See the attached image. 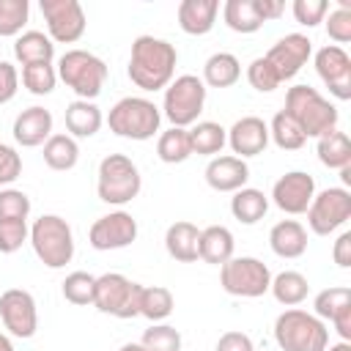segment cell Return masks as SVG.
I'll return each instance as SVG.
<instances>
[{
	"label": "cell",
	"mask_w": 351,
	"mask_h": 351,
	"mask_svg": "<svg viewBox=\"0 0 351 351\" xmlns=\"http://www.w3.org/2000/svg\"><path fill=\"white\" fill-rule=\"evenodd\" d=\"M351 217V192L343 186H329L318 195H313L307 206V222L313 233L326 236L335 228H340Z\"/></svg>",
	"instance_id": "obj_11"
},
{
	"label": "cell",
	"mask_w": 351,
	"mask_h": 351,
	"mask_svg": "<svg viewBox=\"0 0 351 351\" xmlns=\"http://www.w3.org/2000/svg\"><path fill=\"white\" fill-rule=\"evenodd\" d=\"M140 346H143V351H181V335L176 326L156 324L143 332Z\"/></svg>",
	"instance_id": "obj_38"
},
{
	"label": "cell",
	"mask_w": 351,
	"mask_h": 351,
	"mask_svg": "<svg viewBox=\"0 0 351 351\" xmlns=\"http://www.w3.org/2000/svg\"><path fill=\"white\" fill-rule=\"evenodd\" d=\"M101 126V110L93 101L77 99L66 107V129L77 137H90Z\"/></svg>",
	"instance_id": "obj_25"
},
{
	"label": "cell",
	"mask_w": 351,
	"mask_h": 351,
	"mask_svg": "<svg viewBox=\"0 0 351 351\" xmlns=\"http://www.w3.org/2000/svg\"><path fill=\"white\" fill-rule=\"evenodd\" d=\"M206 104V85L195 74H181L176 82L165 90V115L170 118L173 126H186L197 121L200 110Z\"/></svg>",
	"instance_id": "obj_10"
},
{
	"label": "cell",
	"mask_w": 351,
	"mask_h": 351,
	"mask_svg": "<svg viewBox=\"0 0 351 351\" xmlns=\"http://www.w3.org/2000/svg\"><path fill=\"white\" fill-rule=\"evenodd\" d=\"M0 351H14V346H11V340L5 335H0Z\"/></svg>",
	"instance_id": "obj_54"
},
{
	"label": "cell",
	"mask_w": 351,
	"mask_h": 351,
	"mask_svg": "<svg viewBox=\"0 0 351 351\" xmlns=\"http://www.w3.org/2000/svg\"><path fill=\"white\" fill-rule=\"evenodd\" d=\"M329 351H351V346L343 340V343H335V346H329Z\"/></svg>",
	"instance_id": "obj_55"
},
{
	"label": "cell",
	"mask_w": 351,
	"mask_h": 351,
	"mask_svg": "<svg viewBox=\"0 0 351 351\" xmlns=\"http://www.w3.org/2000/svg\"><path fill=\"white\" fill-rule=\"evenodd\" d=\"M30 214V197L22 189H0V219H25Z\"/></svg>",
	"instance_id": "obj_42"
},
{
	"label": "cell",
	"mask_w": 351,
	"mask_h": 351,
	"mask_svg": "<svg viewBox=\"0 0 351 351\" xmlns=\"http://www.w3.org/2000/svg\"><path fill=\"white\" fill-rule=\"evenodd\" d=\"M310 38L307 36H302V33H288V36H282L277 44H271V49L263 55L266 60H269V66L277 71V77H280V82L282 80H288V77H293L302 66H304V60L310 58Z\"/></svg>",
	"instance_id": "obj_15"
},
{
	"label": "cell",
	"mask_w": 351,
	"mask_h": 351,
	"mask_svg": "<svg viewBox=\"0 0 351 351\" xmlns=\"http://www.w3.org/2000/svg\"><path fill=\"white\" fill-rule=\"evenodd\" d=\"M156 154L162 162H184L189 154H192V143H189V132L181 129V126H173L167 132H162L159 143H156Z\"/></svg>",
	"instance_id": "obj_34"
},
{
	"label": "cell",
	"mask_w": 351,
	"mask_h": 351,
	"mask_svg": "<svg viewBox=\"0 0 351 351\" xmlns=\"http://www.w3.org/2000/svg\"><path fill=\"white\" fill-rule=\"evenodd\" d=\"M173 313V293L165 285H143L140 291V315L148 321H162Z\"/></svg>",
	"instance_id": "obj_33"
},
{
	"label": "cell",
	"mask_w": 351,
	"mask_h": 351,
	"mask_svg": "<svg viewBox=\"0 0 351 351\" xmlns=\"http://www.w3.org/2000/svg\"><path fill=\"white\" fill-rule=\"evenodd\" d=\"M140 291H143L140 282H132L118 271H107L96 277L93 304L115 318H134L140 315Z\"/></svg>",
	"instance_id": "obj_8"
},
{
	"label": "cell",
	"mask_w": 351,
	"mask_h": 351,
	"mask_svg": "<svg viewBox=\"0 0 351 351\" xmlns=\"http://www.w3.org/2000/svg\"><path fill=\"white\" fill-rule=\"evenodd\" d=\"M176 47L156 36H137L132 41V58H129V77L143 90L165 88L176 71Z\"/></svg>",
	"instance_id": "obj_1"
},
{
	"label": "cell",
	"mask_w": 351,
	"mask_h": 351,
	"mask_svg": "<svg viewBox=\"0 0 351 351\" xmlns=\"http://www.w3.org/2000/svg\"><path fill=\"white\" fill-rule=\"evenodd\" d=\"M239 74H241V66H239L236 55H230V52H214V55L206 60V66H203V77H206V82L214 85V88H228V85H233V82L239 80Z\"/></svg>",
	"instance_id": "obj_30"
},
{
	"label": "cell",
	"mask_w": 351,
	"mask_h": 351,
	"mask_svg": "<svg viewBox=\"0 0 351 351\" xmlns=\"http://www.w3.org/2000/svg\"><path fill=\"white\" fill-rule=\"evenodd\" d=\"M41 14L55 41H77L85 30V11L77 0H41Z\"/></svg>",
	"instance_id": "obj_14"
},
{
	"label": "cell",
	"mask_w": 351,
	"mask_h": 351,
	"mask_svg": "<svg viewBox=\"0 0 351 351\" xmlns=\"http://www.w3.org/2000/svg\"><path fill=\"white\" fill-rule=\"evenodd\" d=\"M269 134L274 137V143L280 145V148H285V151H293V148H302L304 145V132L299 129V123L285 112V110H280L274 118H271V129H269Z\"/></svg>",
	"instance_id": "obj_36"
},
{
	"label": "cell",
	"mask_w": 351,
	"mask_h": 351,
	"mask_svg": "<svg viewBox=\"0 0 351 351\" xmlns=\"http://www.w3.org/2000/svg\"><path fill=\"white\" fill-rule=\"evenodd\" d=\"M90 247L96 250H121V247H129L134 239H137V219L126 211H112V214H104L99 217L93 225H90Z\"/></svg>",
	"instance_id": "obj_13"
},
{
	"label": "cell",
	"mask_w": 351,
	"mask_h": 351,
	"mask_svg": "<svg viewBox=\"0 0 351 351\" xmlns=\"http://www.w3.org/2000/svg\"><path fill=\"white\" fill-rule=\"evenodd\" d=\"M269 244L280 258H299L307 250V230L296 219H282L271 228Z\"/></svg>",
	"instance_id": "obj_22"
},
{
	"label": "cell",
	"mask_w": 351,
	"mask_h": 351,
	"mask_svg": "<svg viewBox=\"0 0 351 351\" xmlns=\"http://www.w3.org/2000/svg\"><path fill=\"white\" fill-rule=\"evenodd\" d=\"M77 143L69 134H49V140L44 143V162L52 170H71L77 165Z\"/></svg>",
	"instance_id": "obj_31"
},
{
	"label": "cell",
	"mask_w": 351,
	"mask_h": 351,
	"mask_svg": "<svg viewBox=\"0 0 351 351\" xmlns=\"http://www.w3.org/2000/svg\"><path fill=\"white\" fill-rule=\"evenodd\" d=\"M214 351H255V348H252V340H250L244 332L230 329V332H225V335L217 340V348H214Z\"/></svg>",
	"instance_id": "obj_48"
},
{
	"label": "cell",
	"mask_w": 351,
	"mask_h": 351,
	"mask_svg": "<svg viewBox=\"0 0 351 351\" xmlns=\"http://www.w3.org/2000/svg\"><path fill=\"white\" fill-rule=\"evenodd\" d=\"M332 324H335V329H337V335L348 343L351 340V304H343L332 318H329Z\"/></svg>",
	"instance_id": "obj_51"
},
{
	"label": "cell",
	"mask_w": 351,
	"mask_h": 351,
	"mask_svg": "<svg viewBox=\"0 0 351 351\" xmlns=\"http://www.w3.org/2000/svg\"><path fill=\"white\" fill-rule=\"evenodd\" d=\"M107 123L121 137L148 140L159 129V110H156L154 101H148L143 96H126V99L115 101V107L110 110Z\"/></svg>",
	"instance_id": "obj_6"
},
{
	"label": "cell",
	"mask_w": 351,
	"mask_h": 351,
	"mask_svg": "<svg viewBox=\"0 0 351 351\" xmlns=\"http://www.w3.org/2000/svg\"><path fill=\"white\" fill-rule=\"evenodd\" d=\"M285 112L299 123L304 137H321L324 132H332L335 123H337V107L329 104L310 85L288 88V93H285Z\"/></svg>",
	"instance_id": "obj_2"
},
{
	"label": "cell",
	"mask_w": 351,
	"mask_h": 351,
	"mask_svg": "<svg viewBox=\"0 0 351 351\" xmlns=\"http://www.w3.org/2000/svg\"><path fill=\"white\" fill-rule=\"evenodd\" d=\"M274 337L282 351H326L329 332L321 318L304 310H285L274 321Z\"/></svg>",
	"instance_id": "obj_3"
},
{
	"label": "cell",
	"mask_w": 351,
	"mask_h": 351,
	"mask_svg": "<svg viewBox=\"0 0 351 351\" xmlns=\"http://www.w3.org/2000/svg\"><path fill=\"white\" fill-rule=\"evenodd\" d=\"M228 140H230L233 154H239V159H241V156H255V154H261V151L266 148V143H269V126H266L263 118H258V115H244V118H239V121L230 126Z\"/></svg>",
	"instance_id": "obj_17"
},
{
	"label": "cell",
	"mask_w": 351,
	"mask_h": 351,
	"mask_svg": "<svg viewBox=\"0 0 351 351\" xmlns=\"http://www.w3.org/2000/svg\"><path fill=\"white\" fill-rule=\"evenodd\" d=\"M219 282L233 296H263L271 285V274L263 261L241 255V258H230L222 263Z\"/></svg>",
	"instance_id": "obj_9"
},
{
	"label": "cell",
	"mask_w": 351,
	"mask_h": 351,
	"mask_svg": "<svg viewBox=\"0 0 351 351\" xmlns=\"http://www.w3.org/2000/svg\"><path fill=\"white\" fill-rule=\"evenodd\" d=\"M30 241H33V250L38 255V261L49 269H60L71 261L74 255V236H71V228L63 217L58 214H44L33 222L30 228Z\"/></svg>",
	"instance_id": "obj_4"
},
{
	"label": "cell",
	"mask_w": 351,
	"mask_h": 351,
	"mask_svg": "<svg viewBox=\"0 0 351 351\" xmlns=\"http://www.w3.org/2000/svg\"><path fill=\"white\" fill-rule=\"evenodd\" d=\"M343 304H351V291L343 288V285H332V288H324L318 296H315V313L321 318H332Z\"/></svg>",
	"instance_id": "obj_41"
},
{
	"label": "cell",
	"mask_w": 351,
	"mask_h": 351,
	"mask_svg": "<svg viewBox=\"0 0 351 351\" xmlns=\"http://www.w3.org/2000/svg\"><path fill=\"white\" fill-rule=\"evenodd\" d=\"M315 69H318L321 80L329 85V82H335V80L351 74V58H348V52H346L343 47L326 44V47H321V49L315 52Z\"/></svg>",
	"instance_id": "obj_27"
},
{
	"label": "cell",
	"mask_w": 351,
	"mask_h": 351,
	"mask_svg": "<svg viewBox=\"0 0 351 351\" xmlns=\"http://www.w3.org/2000/svg\"><path fill=\"white\" fill-rule=\"evenodd\" d=\"M271 293H274V299L280 302V304H299L304 296H307V291H310V285H307V277L302 274V271H280L274 280H271Z\"/></svg>",
	"instance_id": "obj_32"
},
{
	"label": "cell",
	"mask_w": 351,
	"mask_h": 351,
	"mask_svg": "<svg viewBox=\"0 0 351 351\" xmlns=\"http://www.w3.org/2000/svg\"><path fill=\"white\" fill-rule=\"evenodd\" d=\"M266 208H269V200H266V195H263L261 189H255V186H241V189H236V195H233V200H230L233 217H236L239 222H244V225L258 222V219L266 214Z\"/></svg>",
	"instance_id": "obj_26"
},
{
	"label": "cell",
	"mask_w": 351,
	"mask_h": 351,
	"mask_svg": "<svg viewBox=\"0 0 351 351\" xmlns=\"http://www.w3.org/2000/svg\"><path fill=\"white\" fill-rule=\"evenodd\" d=\"M326 33L335 41H351V8H335L326 19Z\"/></svg>",
	"instance_id": "obj_46"
},
{
	"label": "cell",
	"mask_w": 351,
	"mask_h": 351,
	"mask_svg": "<svg viewBox=\"0 0 351 351\" xmlns=\"http://www.w3.org/2000/svg\"><path fill=\"white\" fill-rule=\"evenodd\" d=\"M93 291H96V277L88 271H71L63 280V296L71 304H93Z\"/></svg>",
	"instance_id": "obj_37"
},
{
	"label": "cell",
	"mask_w": 351,
	"mask_h": 351,
	"mask_svg": "<svg viewBox=\"0 0 351 351\" xmlns=\"http://www.w3.org/2000/svg\"><path fill=\"white\" fill-rule=\"evenodd\" d=\"M27 0H0V36H14L27 22Z\"/></svg>",
	"instance_id": "obj_40"
},
{
	"label": "cell",
	"mask_w": 351,
	"mask_h": 351,
	"mask_svg": "<svg viewBox=\"0 0 351 351\" xmlns=\"http://www.w3.org/2000/svg\"><path fill=\"white\" fill-rule=\"evenodd\" d=\"M58 74L60 80L80 96V99H93L99 96L101 85H104V77H107V66L101 58H96L93 52L88 49H69L63 52L60 63H58Z\"/></svg>",
	"instance_id": "obj_5"
},
{
	"label": "cell",
	"mask_w": 351,
	"mask_h": 351,
	"mask_svg": "<svg viewBox=\"0 0 351 351\" xmlns=\"http://www.w3.org/2000/svg\"><path fill=\"white\" fill-rule=\"evenodd\" d=\"M332 255H335V263H337V266H343V269L351 266V233H348V230L337 236Z\"/></svg>",
	"instance_id": "obj_50"
},
{
	"label": "cell",
	"mask_w": 351,
	"mask_h": 351,
	"mask_svg": "<svg viewBox=\"0 0 351 351\" xmlns=\"http://www.w3.org/2000/svg\"><path fill=\"white\" fill-rule=\"evenodd\" d=\"M225 140H228L225 129L219 123H214V121H200L195 129H189L192 154H219Z\"/></svg>",
	"instance_id": "obj_35"
},
{
	"label": "cell",
	"mask_w": 351,
	"mask_h": 351,
	"mask_svg": "<svg viewBox=\"0 0 351 351\" xmlns=\"http://www.w3.org/2000/svg\"><path fill=\"white\" fill-rule=\"evenodd\" d=\"M197 239H200L197 225H192L186 219H178L167 228L165 247H167L170 258L181 261V263H192V261H197Z\"/></svg>",
	"instance_id": "obj_21"
},
{
	"label": "cell",
	"mask_w": 351,
	"mask_h": 351,
	"mask_svg": "<svg viewBox=\"0 0 351 351\" xmlns=\"http://www.w3.org/2000/svg\"><path fill=\"white\" fill-rule=\"evenodd\" d=\"M250 178V167L239 156H214L206 167V181L217 192H236Z\"/></svg>",
	"instance_id": "obj_18"
},
{
	"label": "cell",
	"mask_w": 351,
	"mask_h": 351,
	"mask_svg": "<svg viewBox=\"0 0 351 351\" xmlns=\"http://www.w3.org/2000/svg\"><path fill=\"white\" fill-rule=\"evenodd\" d=\"M326 14V0H293V16L302 25H318Z\"/></svg>",
	"instance_id": "obj_45"
},
{
	"label": "cell",
	"mask_w": 351,
	"mask_h": 351,
	"mask_svg": "<svg viewBox=\"0 0 351 351\" xmlns=\"http://www.w3.org/2000/svg\"><path fill=\"white\" fill-rule=\"evenodd\" d=\"M16 82H19L16 69H14L11 63L0 60V104H3V101H8V99L16 93Z\"/></svg>",
	"instance_id": "obj_49"
},
{
	"label": "cell",
	"mask_w": 351,
	"mask_h": 351,
	"mask_svg": "<svg viewBox=\"0 0 351 351\" xmlns=\"http://www.w3.org/2000/svg\"><path fill=\"white\" fill-rule=\"evenodd\" d=\"M217 8H219L217 0H184L178 5V25L192 36L208 33L214 25Z\"/></svg>",
	"instance_id": "obj_23"
},
{
	"label": "cell",
	"mask_w": 351,
	"mask_h": 351,
	"mask_svg": "<svg viewBox=\"0 0 351 351\" xmlns=\"http://www.w3.org/2000/svg\"><path fill=\"white\" fill-rule=\"evenodd\" d=\"M49 132H52V112L47 107H27L14 121V137L27 148L49 140Z\"/></svg>",
	"instance_id": "obj_19"
},
{
	"label": "cell",
	"mask_w": 351,
	"mask_h": 351,
	"mask_svg": "<svg viewBox=\"0 0 351 351\" xmlns=\"http://www.w3.org/2000/svg\"><path fill=\"white\" fill-rule=\"evenodd\" d=\"M14 55L22 66L30 63H49L55 55V44L49 41V36H44L41 30H25L16 41H14Z\"/></svg>",
	"instance_id": "obj_24"
},
{
	"label": "cell",
	"mask_w": 351,
	"mask_h": 351,
	"mask_svg": "<svg viewBox=\"0 0 351 351\" xmlns=\"http://www.w3.org/2000/svg\"><path fill=\"white\" fill-rule=\"evenodd\" d=\"M318 156L326 167H346L351 165V140L346 132H324L318 137Z\"/></svg>",
	"instance_id": "obj_28"
},
{
	"label": "cell",
	"mask_w": 351,
	"mask_h": 351,
	"mask_svg": "<svg viewBox=\"0 0 351 351\" xmlns=\"http://www.w3.org/2000/svg\"><path fill=\"white\" fill-rule=\"evenodd\" d=\"M247 80H250V85H252L255 90H261V93H269V90H274V88L280 85V77H277V71L269 66L266 58H255V60L247 66Z\"/></svg>",
	"instance_id": "obj_43"
},
{
	"label": "cell",
	"mask_w": 351,
	"mask_h": 351,
	"mask_svg": "<svg viewBox=\"0 0 351 351\" xmlns=\"http://www.w3.org/2000/svg\"><path fill=\"white\" fill-rule=\"evenodd\" d=\"M27 239L25 219H0V252H16Z\"/></svg>",
	"instance_id": "obj_44"
},
{
	"label": "cell",
	"mask_w": 351,
	"mask_h": 351,
	"mask_svg": "<svg viewBox=\"0 0 351 351\" xmlns=\"http://www.w3.org/2000/svg\"><path fill=\"white\" fill-rule=\"evenodd\" d=\"M197 258H203L206 263H214V266H222L225 261H230L233 258V233L225 225H208L206 230H200Z\"/></svg>",
	"instance_id": "obj_20"
},
{
	"label": "cell",
	"mask_w": 351,
	"mask_h": 351,
	"mask_svg": "<svg viewBox=\"0 0 351 351\" xmlns=\"http://www.w3.org/2000/svg\"><path fill=\"white\" fill-rule=\"evenodd\" d=\"M282 0H258V11H261V16H263V22L266 19H274V16H280L282 14Z\"/></svg>",
	"instance_id": "obj_52"
},
{
	"label": "cell",
	"mask_w": 351,
	"mask_h": 351,
	"mask_svg": "<svg viewBox=\"0 0 351 351\" xmlns=\"http://www.w3.org/2000/svg\"><path fill=\"white\" fill-rule=\"evenodd\" d=\"M340 178H343V184H351V165L340 167Z\"/></svg>",
	"instance_id": "obj_53"
},
{
	"label": "cell",
	"mask_w": 351,
	"mask_h": 351,
	"mask_svg": "<svg viewBox=\"0 0 351 351\" xmlns=\"http://www.w3.org/2000/svg\"><path fill=\"white\" fill-rule=\"evenodd\" d=\"M22 82H25V88L30 93L44 96V93H49L55 88L58 74H55L52 63H30V66L22 69Z\"/></svg>",
	"instance_id": "obj_39"
},
{
	"label": "cell",
	"mask_w": 351,
	"mask_h": 351,
	"mask_svg": "<svg viewBox=\"0 0 351 351\" xmlns=\"http://www.w3.org/2000/svg\"><path fill=\"white\" fill-rule=\"evenodd\" d=\"M140 173L134 167V162L123 154H110L101 159L99 165V197L104 203H129L132 197H137L140 192Z\"/></svg>",
	"instance_id": "obj_7"
},
{
	"label": "cell",
	"mask_w": 351,
	"mask_h": 351,
	"mask_svg": "<svg viewBox=\"0 0 351 351\" xmlns=\"http://www.w3.org/2000/svg\"><path fill=\"white\" fill-rule=\"evenodd\" d=\"M313 192H315L313 176L304 173V170H291V173H285V176L274 184L271 197H274V203H277L282 211H288V214H302V211H307V206H310V200H313Z\"/></svg>",
	"instance_id": "obj_16"
},
{
	"label": "cell",
	"mask_w": 351,
	"mask_h": 351,
	"mask_svg": "<svg viewBox=\"0 0 351 351\" xmlns=\"http://www.w3.org/2000/svg\"><path fill=\"white\" fill-rule=\"evenodd\" d=\"M225 22L236 33H252L263 25V16L258 11V0H228L225 3Z\"/></svg>",
	"instance_id": "obj_29"
},
{
	"label": "cell",
	"mask_w": 351,
	"mask_h": 351,
	"mask_svg": "<svg viewBox=\"0 0 351 351\" xmlns=\"http://www.w3.org/2000/svg\"><path fill=\"white\" fill-rule=\"evenodd\" d=\"M0 318L5 329L16 337H33L38 326L36 302L25 288H8L0 293Z\"/></svg>",
	"instance_id": "obj_12"
},
{
	"label": "cell",
	"mask_w": 351,
	"mask_h": 351,
	"mask_svg": "<svg viewBox=\"0 0 351 351\" xmlns=\"http://www.w3.org/2000/svg\"><path fill=\"white\" fill-rule=\"evenodd\" d=\"M19 173H22L19 154L11 145L0 143V184H11L14 178H19Z\"/></svg>",
	"instance_id": "obj_47"
},
{
	"label": "cell",
	"mask_w": 351,
	"mask_h": 351,
	"mask_svg": "<svg viewBox=\"0 0 351 351\" xmlns=\"http://www.w3.org/2000/svg\"><path fill=\"white\" fill-rule=\"evenodd\" d=\"M118 351H143V346H140V343H126V346H121Z\"/></svg>",
	"instance_id": "obj_56"
}]
</instances>
